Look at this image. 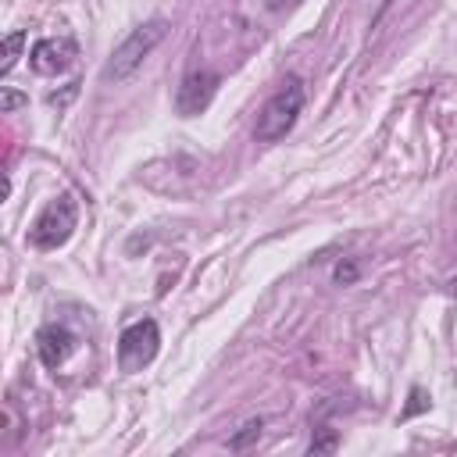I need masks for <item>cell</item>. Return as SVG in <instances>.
Instances as JSON below:
<instances>
[{"instance_id":"cell-10","label":"cell","mask_w":457,"mask_h":457,"mask_svg":"<svg viewBox=\"0 0 457 457\" xmlns=\"http://www.w3.org/2000/svg\"><path fill=\"white\" fill-rule=\"evenodd\" d=\"M25 104H29V96H25V93H18V89L4 86V93H0V111H4V114L18 111V107H25Z\"/></svg>"},{"instance_id":"cell-12","label":"cell","mask_w":457,"mask_h":457,"mask_svg":"<svg viewBox=\"0 0 457 457\" xmlns=\"http://www.w3.org/2000/svg\"><path fill=\"white\" fill-rule=\"evenodd\" d=\"M332 278H336L339 286H350V282L357 278V264H353V261H346V264H336V271H332Z\"/></svg>"},{"instance_id":"cell-5","label":"cell","mask_w":457,"mask_h":457,"mask_svg":"<svg viewBox=\"0 0 457 457\" xmlns=\"http://www.w3.org/2000/svg\"><path fill=\"white\" fill-rule=\"evenodd\" d=\"M79 57V46L75 39L68 36H50V39H39L32 50H29V68L36 75H64Z\"/></svg>"},{"instance_id":"cell-6","label":"cell","mask_w":457,"mask_h":457,"mask_svg":"<svg viewBox=\"0 0 457 457\" xmlns=\"http://www.w3.org/2000/svg\"><path fill=\"white\" fill-rule=\"evenodd\" d=\"M218 75L214 71H189L182 82H179V89H175V111L182 114V118H196V114H204L207 107H211V100H214V93H218Z\"/></svg>"},{"instance_id":"cell-13","label":"cell","mask_w":457,"mask_h":457,"mask_svg":"<svg viewBox=\"0 0 457 457\" xmlns=\"http://www.w3.org/2000/svg\"><path fill=\"white\" fill-rule=\"evenodd\" d=\"M300 0H264V7L268 11H286V7H296Z\"/></svg>"},{"instance_id":"cell-4","label":"cell","mask_w":457,"mask_h":457,"mask_svg":"<svg viewBox=\"0 0 457 457\" xmlns=\"http://www.w3.org/2000/svg\"><path fill=\"white\" fill-rule=\"evenodd\" d=\"M157 350H161V328H157V321L154 318H139V321H132L118 336V368L125 375H136V371H143L157 357Z\"/></svg>"},{"instance_id":"cell-14","label":"cell","mask_w":457,"mask_h":457,"mask_svg":"<svg viewBox=\"0 0 457 457\" xmlns=\"http://www.w3.org/2000/svg\"><path fill=\"white\" fill-rule=\"evenodd\" d=\"M411 400H414V403L407 407V414H414V411H421V407H425V403H421V400H425V396H421V389H414V393H411Z\"/></svg>"},{"instance_id":"cell-1","label":"cell","mask_w":457,"mask_h":457,"mask_svg":"<svg viewBox=\"0 0 457 457\" xmlns=\"http://www.w3.org/2000/svg\"><path fill=\"white\" fill-rule=\"evenodd\" d=\"M168 21L164 18H150V21H143V25H136L114 50H111V57H107V64H104V82H125V79H132L136 71H139V64L154 54V46L157 43H164V36H168Z\"/></svg>"},{"instance_id":"cell-2","label":"cell","mask_w":457,"mask_h":457,"mask_svg":"<svg viewBox=\"0 0 457 457\" xmlns=\"http://www.w3.org/2000/svg\"><path fill=\"white\" fill-rule=\"evenodd\" d=\"M300 111H303V86H300L296 75H289V79L264 100V107H261V114H257V129H253L257 143H275V139H282V136L296 125Z\"/></svg>"},{"instance_id":"cell-8","label":"cell","mask_w":457,"mask_h":457,"mask_svg":"<svg viewBox=\"0 0 457 457\" xmlns=\"http://www.w3.org/2000/svg\"><path fill=\"white\" fill-rule=\"evenodd\" d=\"M21 46H25V32H21V29L7 32V39H4V61H0V71H4V75H7V71L18 64V57H21Z\"/></svg>"},{"instance_id":"cell-11","label":"cell","mask_w":457,"mask_h":457,"mask_svg":"<svg viewBox=\"0 0 457 457\" xmlns=\"http://www.w3.org/2000/svg\"><path fill=\"white\" fill-rule=\"evenodd\" d=\"M336 432L332 428H318V436L311 439V453H328V450H336Z\"/></svg>"},{"instance_id":"cell-9","label":"cell","mask_w":457,"mask_h":457,"mask_svg":"<svg viewBox=\"0 0 457 457\" xmlns=\"http://www.w3.org/2000/svg\"><path fill=\"white\" fill-rule=\"evenodd\" d=\"M261 428H264V421H261V418H250V421H246V425L228 439V450H246L250 443H257V439H261Z\"/></svg>"},{"instance_id":"cell-7","label":"cell","mask_w":457,"mask_h":457,"mask_svg":"<svg viewBox=\"0 0 457 457\" xmlns=\"http://www.w3.org/2000/svg\"><path fill=\"white\" fill-rule=\"evenodd\" d=\"M36 350H39V361L46 368H61L75 350V332L64 325H43L36 336Z\"/></svg>"},{"instance_id":"cell-3","label":"cell","mask_w":457,"mask_h":457,"mask_svg":"<svg viewBox=\"0 0 457 457\" xmlns=\"http://www.w3.org/2000/svg\"><path fill=\"white\" fill-rule=\"evenodd\" d=\"M75 225H79V207H75V200L64 193V196H54V200L43 207V214L36 218L29 239H32L36 250H57V246H64V243L71 239Z\"/></svg>"}]
</instances>
